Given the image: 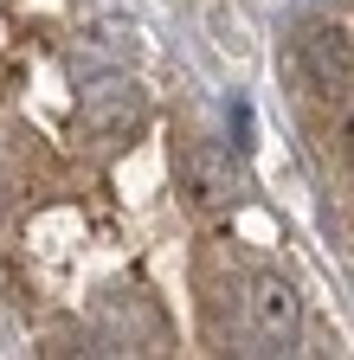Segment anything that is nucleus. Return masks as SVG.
<instances>
[{"label": "nucleus", "mask_w": 354, "mask_h": 360, "mask_svg": "<svg viewBox=\"0 0 354 360\" xmlns=\"http://www.w3.org/2000/svg\"><path fill=\"white\" fill-rule=\"evenodd\" d=\"M296 65H303V84H309V90L335 97V90L348 84V71H354V45H348V32H335V26H309V32L296 39Z\"/></svg>", "instance_id": "nucleus-1"}, {"label": "nucleus", "mask_w": 354, "mask_h": 360, "mask_svg": "<svg viewBox=\"0 0 354 360\" xmlns=\"http://www.w3.org/2000/svg\"><path fill=\"white\" fill-rule=\"evenodd\" d=\"M245 315H251V335L264 347H290L296 341V290L284 277H258L251 296H245Z\"/></svg>", "instance_id": "nucleus-2"}, {"label": "nucleus", "mask_w": 354, "mask_h": 360, "mask_svg": "<svg viewBox=\"0 0 354 360\" xmlns=\"http://www.w3.org/2000/svg\"><path fill=\"white\" fill-rule=\"evenodd\" d=\"M181 193L194 206H226L232 200V155L219 142H187L181 148Z\"/></svg>", "instance_id": "nucleus-3"}, {"label": "nucleus", "mask_w": 354, "mask_h": 360, "mask_svg": "<svg viewBox=\"0 0 354 360\" xmlns=\"http://www.w3.org/2000/svg\"><path fill=\"white\" fill-rule=\"evenodd\" d=\"M136 116H142V90L122 84V77L97 84L91 97H84V122H91L97 135H129V129H136Z\"/></svg>", "instance_id": "nucleus-4"}, {"label": "nucleus", "mask_w": 354, "mask_h": 360, "mask_svg": "<svg viewBox=\"0 0 354 360\" xmlns=\"http://www.w3.org/2000/svg\"><path fill=\"white\" fill-rule=\"evenodd\" d=\"M206 20H213V32H219V45H226V52H245V26H239V20H226V7H213Z\"/></svg>", "instance_id": "nucleus-5"}, {"label": "nucleus", "mask_w": 354, "mask_h": 360, "mask_svg": "<svg viewBox=\"0 0 354 360\" xmlns=\"http://www.w3.org/2000/svg\"><path fill=\"white\" fill-rule=\"evenodd\" d=\"M13 200H20V174H13L7 161H0V219L13 212Z\"/></svg>", "instance_id": "nucleus-6"}, {"label": "nucleus", "mask_w": 354, "mask_h": 360, "mask_svg": "<svg viewBox=\"0 0 354 360\" xmlns=\"http://www.w3.org/2000/svg\"><path fill=\"white\" fill-rule=\"evenodd\" d=\"M232 135H239L232 148H251V103H232Z\"/></svg>", "instance_id": "nucleus-7"}, {"label": "nucleus", "mask_w": 354, "mask_h": 360, "mask_svg": "<svg viewBox=\"0 0 354 360\" xmlns=\"http://www.w3.org/2000/svg\"><path fill=\"white\" fill-rule=\"evenodd\" d=\"M341 142L354 148V110H341Z\"/></svg>", "instance_id": "nucleus-8"}]
</instances>
